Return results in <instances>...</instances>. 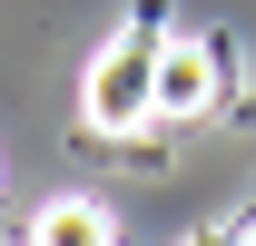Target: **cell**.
Listing matches in <instances>:
<instances>
[{
	"instance_id": "1",
	"label": "cell",
	"mask_w": 256,
	"mask_h": 246,
	"mask_svg": "<svg viewBox=\"0 0 256 246\" xmlns=\"http://www.w3.org/2000/svg\"><path fill=\"white\" fill-rule=\"evenodd\" d=\"M158 50H168V10H128L108 30V50L79 69V118L98 138H128L158 118Z\"/></svg>"
},
{
	"instance_id": "2",
	"label": "cell",
	"mask_w": 256,
	"mask_h": 246,
	"mask_svg": "<svg viewBox=\"0 0 256 246\" xmlns=\"http://www.w3.org/2000/svg\"><path fill=\"white\" fill-rule=\"evenodd\" d=\"M217 89H226L217 40H178V30H168V50H158V118H207Z\"/></svg>"
},
{
	"instance_id": "3",
	"label": "cell",
	"mask_w": 256,
	"mask_h": 246,
	"mask_svg": "<svg viewBox=\"0 0 256 246\" xmlns=\"http://www.w3.org/2000/svg\"><path fill=\"white\" fill-rule=\"evenodd\" d=\"M30 236H40V246H108L118 216L98 207V197H50V207L30 216Z\"/></svg>"
},
{
	"instance_id": "4",
	"label": "cell",
	"mask_w": 256,
	"mask_h": 246,
	"mask_svg": "<svg viewBox=\"0 0 256 246\" xmlns=\"http://www.w3.org/2000/svg\"><path fill=\"white\" fill-rule=\"evenodd\" d=\"M246 236H256V216H246Z\"/></svg>"
}]
</instances>
